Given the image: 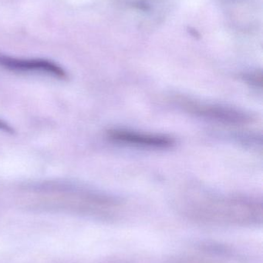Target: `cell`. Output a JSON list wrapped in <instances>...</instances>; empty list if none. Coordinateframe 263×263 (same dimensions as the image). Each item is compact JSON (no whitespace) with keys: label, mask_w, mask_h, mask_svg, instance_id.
Here are the masks:
<instances>
[{"label":"cell","mask_w":263,"mask_h":263,"mask_svg":"<svg viewBox=\"0 0 263 263\" xmlns=\"http://www.w3.org/2000/svg\"><path fill=\"white\" fill-rule=\"evenodd\" d=\"M184 216L211 227H251L263 222L262 199L241 195H202L185 199Z\"/></svg>","instance_id":"obj_1"},{"label":"cell","mask_w":263,"mask_h":263,"mask_svg":"<svg viewBox=\"0 0 263 263\" xmlns=\"http://www.w3.org/2000/svg\"><path fill=\"white\" fill-rule=\"evenodd\" d=\"M176 101L184 110L200 118L230 125H246L253 121L250 114L235 108L199 101L190 97H179Z\"/></svg>","instance_id":"obj_2"},{"label":"cell","mask_w":263,"mask_h":263,"mask_svg":"<svg viewBox=\"0 0 263 263\" xmlns=\"http://www.w3.org/2000/svg\"><path fill=\"white\" fill-rule=\"evenodd\" d=\"M0 66L12 72L43 74L58 79L67 76L60 65L46 59L18 58L0 54Z\"/></svg>","instance_id":"obj_3"},{"label":"cell","mask_w":263,"mask_h":263,"mask_svg":"<svg viewBox=\"0 0 263 263\" xmlns=\"http://www.w3.org/2000/svg\"><path fill=\"white\" fill-rule=\"evenodd\" d=\"M108 136L114 142L142 148H166L174 143V140L169 136L139 133L128 129H110L108 132Z\"/></svg>","instance_id":"obj_4"},{"label":"cell","mask_w":263,"mask_h":263,"mask_svg":"<svg viewBox=\"0 0 263 263\" xmlns=\"http://www.w3.org/2000/svg\"><path fill=\"white\" fill-rule=\"evenodd\" d=\"M174 263H216L213 261L205 260V259H199V258L185 257L179 259Z\"/></svg>","instance_id":"obj_5"},{"label":"cell","mask_w":263,"mask_h":263,"mask_svg":"<svg viewBox=\"0 0 263 263\" xmlns=\"http://www.w3.org/2000/svg\"><path fill=\"white\" fill-rule=\"evenodd\" d=\"M0 130L6 132V133H12L13 129L7 123L3 122V120H0Z\"/></svg>","instance_id":"obj_6"}]
</instances>
